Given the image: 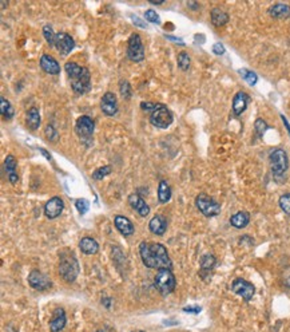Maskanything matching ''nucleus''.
Listing matches in <instances>:
<instances>
[{
  "label": "nucleus",
  "mask_w": 290,
  "mask_h": 332,
  "mask_svg": "<svg viewBox=\"0 0 290 332\" xmlns=\"http://www.w3.org/2000/svg\"><path fill=\"white\" fill-rule=\"evenodd\" d=\"M232 291L236 295L241 296L245 302H250L256 294V287L248 280L244 279H236L232 284Z\"/></svg>",
  "instance_id": "obj_10"
},
{
  "label": "nucleus",
  "mask_w": 290,
  "mask_h": 332,
  "mask_svg": "<svg viewBox=\"0 0 290 332\" xmlns=\"http://www.w3.org/2000/svg\"><path fill=\"white\" fill-rule=\"evenodd\" d=\"M210 16H212V23L216 27H222V25H225L229 21L228 12H225L224 9L218 8V7L212 9Z\"/></svg>",
  "instance_id": "obj_26"
},
{
  "label": "nucleus",
  "mask_w": 290,
  "mask_h": 332,
  "mask_svg": "<svg viewBox=\"0 0 290 332\" xmlns=\"http://www.w3.org/2000/svg\"><path fill=\"white\" fill-rule=\"evenodd\" d=\"M270 169L276 180H280V177L285 176V173L289 169V157L281 147H276L269 154Z\"/></svg>",
  "instance_id": "obj_3"
},
{
  "label": "nucleus",
  "mask_w": 290,
  "mask_h": 332,
  "mask_svg": "<svg viewBox=\"0 0 290 332\" xmlns=\"http://www.w3.org/2000/svg\"><path fill=\"white\" fill-rule=\"evenodd\" d=\"M66 314H64V310L62 308H58L55 310L54 316L50 322V331L51 332H60L63 328L66 327Z\"/></svg>",
  "instance_id": "obj_20"
},
{
  "label": "nucleus",
  "mask_w": 290,
  "mask_h": 332,
  "mask_svg": "<svg viewBox=\"0 0 290 332\" xmlns=\"http://www.w3.org/2000/svg\"><path fill=\"white\" fill-rule=\"evenodd\" d=\"M129 204L131 205L135 212H138V215L142 216V217H146V216L150 213V208L149 205L146 204V201L143 198L139 196V194H130L129 196Z\"/></svg>",
  "instance_id": "obj_18"
},
{
  "label": "nucleus",
  "mask_w": 290,
  "mask_h": 332,
  "mask_svg": "<svg viewBox=\"0 0 290 332\" xmlns=\"http://www.w3.org/2000/svg\"><path fill=\"white\" fill-rule=\"evenodd\" d=\"M195 205L198 210L206 217H216L221 213V205L216 200H213L210 196L201 193L195 198Z\"/></svg>",
  "instance_id": "obj_7"
},
{
  "label": "nucleus",
  "mask_w": 290,
  "mask_h": 332,
  "mask_svg": "<svg viewBox=\"0 0 290 332\" xmlns=\"http://www.w3.org/2000/svg\"><path fill=\"white\" fill-rule=\"evenodd\" d=\"M250 223V215H249L248 212H244V210H241V212H237L236 215H233L230 217V225L237 229H244L246 228Z\"/></svg>",
  "instance_id": "obj_24"
},
{
  "label": "nucleus",
  "mask_w": 290,
  "mask_h": 332,
  "mask_svg": "<svg viewBox=\"0 0 290 332\" xmlns=\"http://www.w3.org/2000/svg\"><path fill=\"white\" fill-rule=\"evenodd\" d=\"M110 173H111V166L106 165V166L96 169L95 172L92 173V178H94V180H103L104 177L108 176Z\"/></svg>",
  "instance_id": "obj_37"
},
{
  "label": "nucleus",
  "mask_w": 290,
  "mask_h": 332,
  "mask_svg": "<svg viewBox=\"0 0 290 332\" xmlns=\"http://www.w3.org/2000/svg\"><path fill=\"white\" fill-rule=\"evenodd\" d=\"M0 113H1L3 118H5V119H11L13 117V113H15L12 105L4 97H0Z\"/></svg>",
  "instance_id": "obj_29"
},
{
  "label": "nucleus",
  "mask_w": 290,
  "mask_h": 332,
  "mask_svg": "<svg viewBox=\"0 0 290 332\" xmlns=\"http://www.w3.org/2000/svg\"><path fill=\"white\" fill-rule=\"evenodd\" d=\"M96 332H104V331H103V330H98V331H96Z\"/></svg>",
  "instance_id": "obj_48"
},
{
  "label": "nucleus",
  "mask_w": 290,
  "mask_h": 332,
  "mask_svg": "<svg viewBox=\"0 0 290 332\" xmlns=\"http://www.w3.org/2000/svg\"><path fill=\"white\" fill-rule=\"evenodd\" d=\"M131 19H133V21H134V24H137V25H139V27H141V28H146V27H147V25L145 24V23H143V21L141 20V19H139V17L138 16H135V15H131Z\"/></svg>",
  "instance_id": "obj_43"
},
{
  "label": "nucleus",
  "mask_w": 290,
  "mask_h": 332,
  "mask_svg": "<svg viewBox=\"0 0 290 332\" xmlns=\"http://www.w3.org/2000/svg\"><path fill=\"white\" fill-rule=\"evenodd\" d=\"M43 35L46 38L47 43L50 44V47H55V42H56V34L54 32V29L50 24H46L43 27Z\"/></svg>",
  "instance_id": "obj_32"
},
{
  "label": "nucleus",
  "mask_w": 290,
  "mask_h": 332,
  "mask_svg": "<svg viewBox=\"0 0 290 332\" xmlns=\"http://www.w3.org/2000/svg\"><path fill=\"white\" fill-rule=\"evenodd\" d=\"M4 168L5 172H7V176H8V180L11 184H16L17 180H19V176H17L16 172V160L13 156H7L4 161Z\"/></svg>",
  "instance_id": "obj_23"
},
{
  "label": "nucleus",
  "mask_w": 290,
  "mask_h": 332,
  "mask_svg": "<svg viewBox=\"0 0 290 332\" xmlns=\"http://www.w3.org/2000/svg\"><path fill=\"white\" fill-rule=\"evenodd\" d=\"M238 72H240L241 75H242V78H244V79L246 80L249 84H250V86H254V84L258 82L257 74L252 71V70H248V68H240Z\"/></svg>",
  "instance_id": "obj_30"
},
{
  "label": "nucleus",
  "mask_w": 290,
  "mask_h": 332,
  "mask_svg": "<svg viewBox=\"0 0 290 332\" xmlns=\"http://www.w3.org/2000/svg\"><path fill=\"white\" fill-rule=\"evenodd\" d=\"M100 109L108 117L115 115L118 113V102H116L115 94L110 93V91L104 94L102 97V101H100Z\"/></svg>",
  "instance_id": "obj_14"
},
{
  "label": "nucleus",
  "mask_w": 290,
  "mask_h": 332,
  "mask_svg": "<svg viewBox=\"0 0 290 332\" xmlns=\"http://www.w3.org/2000/svg\"><path fill=\"white\" fill-rule=\"evenodd\" d=\"M149 1H150V3H151V4L159 5V4H162V3H163L165 0H149Z\"/></svg>",
  "instance_id": "obj_46"
},
{
  "label": "nucleus",
  "mask_w": 290,
  "mask_h": 332,
  "mask_svg": "<svg viewBox=\"0 0 290 332\" xmlns=\"http://www.w3.org/2000/svg\"><path fill=\"white\" fill-rule=\"evenodd\" d=\"M119 91L120 95L126 99H130L131 98V86L126 79H122L119 82Z\"/></svg>",
  "instance_id": "obj_35"
},
{
  "label": "nucleus",
  "mask_w": 290,
  "mask_h": 332,
  "mask_svg": "<svg viewBox=\"0 0 290 332\" xmlns=\"http://www.w3.org/2000/svg\"><path fill=\"white\" fill-rule=\"evenodd\" d=\"M79 249L84 255H95L98 252V249H99V245L92 237H83L79 241Z\"/></svg>",
  "instance_id": "obj_25"
},
{
  "label": "nucleus",
  "mask_w": 290,
  "mask_h": 332,
  "mask_svg": "<svg viewBox=\"0 0 290 332\" xmlns=\"http://www.w3.org/2000/svg\"><path fill=\"white\" fill-rule=\"evenodd\" d=\"M278 204H280V208L282 209V212L290 216V193L282 194L280 200H278Z\"/></svg>",
  "instance_id": "obj_33"
},
{
  "label": "nucleus",
  "mask_w": 290,
  "mask_h": 332,
  "mask_svg": "<svg viewBox=\"0 0 290 332\" xmlns=\"http://www.w3.org/2000/svg\"><path fill=\"white\" fill-rule=\"evenodd\" d=\"M166 38L169 39V40H173L175 43H179V46H185V42H183L181 38H177V36H171V35H166Z\"/></svg>",
  "instance_id": "obj_44"
},
{
  "label": "nucleus",
  "mask_w": 290,
  "mask_h": 332,
  "mask_svg": "<svg viewBox=\"0 0 290 332\" xmlns=\"http://www.w3.org/2000/svg\"><path fill=\"white\" fill-rule=\"evenodd\" d=\"M75 46L74 39L71 38L70 35L66 34V32H59L56 34V42H55V47L56 50L60 52V55H68L72 51Z\"/></svg>",
  "instance_id": "obj_13"
},
{
  "label": "nucleus",
  "mask_w": 290,
  "mask_h": 332,
  "mask_svg": "<svg viewBox=\"0 0 290 332\" xmlns=\"http://www.w3.org/2000/svg\"><path fill=\"white\" fill-rule=\"evenodd\" d=\"M216 256H213L210 253H207L201 259V276L203 279H207V276L212 274L213 269L216 267Z\"/></svg>",
  "instance_id": "obj_21"
},
{
  "label": "nucleus",
  "mask_w": 290,
  "mask_h": 332,
  "mask_svg": "<svg viewBox=\"0 0 290 332\" xmlns=\"http://www.w3.org/2000/svg\"><path fill=\"white\" fill-rule=\"evenodd\" d=\"M225 47L222 43H216L214 46H213V52L216 55H224L225 54Z\"/></svg>",
  "instance_id": "obj_40"
},
{
  "label": "nucleus",
  "mask_w": 290,
  "mask_h": 332,
  "mask_svg": "<svg viewBox=\"0 0 290 332\" xmlns=\"http://www.w3.org/2000/svg\"><path fill=\"white\" fill-rule=\"evenodd\" d=\"M250 97L245 91H238L233 98V113L237 117H240L241 114L244 113L249 105Z\"/></svg>",
  "instance_id": "obj_17"
},
{
  "label": "nucleus",
  "mask_w": 290,
  "mask_h": 332,
  "mask_svg": "<svg viewBox=\"0 0 290 332\" xmlns=\"http://www.w3.org/2000/svg\"><path fill=\"white\" fill-rule=\"evenodd\" d=\"M46 137L48 141H51V142H56V141H58L59 138L58 131L55 130L52 125H47L46 126Z\"/></svg>",
  "instance_id": "obj_39"
},
{
  "label": "nucleus",
  "mask_w": 290,
  "mask_h": 332,
  "mask_svg": "<svg viewBox=\"0 0 290 332\" xmlns=\"http://www.w3.org/2000/svg\"><path fill=\"white\" fill-rule=\"evenodd\" d=\"M94 129H95V123L91 118L87 115H82L78 118L76 125H75V130L76 134L80 137L83 141H91V137L94 134Z\"/></svg>",
  "instance_id": "obj_9"
},
{
  "label": "nucleus",
  "mask_w": 290,
  "mask_h": 332,
  "mask_svg": "<svg viewBox=\"0 0 290 332\" xmlns=\"http://www.w3.org/2000/svg\"><path fill=\"white\" fill-rule=\"evenodd\" d=\"M171 198V189L169 184L166 181L162 180L159 182V186H158V200L162 204H166V202L170 201Z\"/></svg>",
  "instance_id": "obj_28"
},
{
  "label": "nucleus",
  "mask_w": 290,
  "mask_h": 332,
  "mask_svg": "<svg viewBox=\"0 0 290 332\" xmlns=\"http://www.w3.org/2000/svg\"><path fill=\"white\" fill-rule=\"evenodd\" d=\"M114 224H115V228L118 229V232L122 236H124V237H129V236L134 235V232H135L134 224L127 217H124V216H115Z\"/></svg>",
  "instance_id": "obj_15"
},
{
  "label": "nucleus",
  "mask_w": 290,
  "mask_h": 332,
  "mask_svg": "<svg viewBox=\"0 0 290 332\" xmlns=\"http://www.w3.org/2000/svg\"><path fill=\"white\" fill-rule=\"evenodd\" d=\"M183 311L187 312V314H199V312H201V307H198V306H195V307H185Z\"/></svg>",
  "instance_id": "obj_42"
},
{
  "label": "nucleus",
  "mask_w": 290,
  "mask_h": 332,
  "mask_svg": "<svg viewBox=\"0 0 290 332\" xmlns=\"http://www.w3.org/2000/svg\"><path fill=\"white\" fill-rule=\"evenodd\" d=\"M63 209H64V202H63L62 198L52 197L44 205V215H46L47 219H56L62 215Z\"/></svg>",
  "instance_id": "obj_12"
},
{
  "label": "nucleus",
  "mask_w": 290,
  "mask_h": 332,
  "mask_svg": "<svg viewBox=\"0 0 290 332\" xmlns=\"http://www.w3.org/2000/svg\"><path fill=\"white\" fill-rule=\"evenodd\" d=\"M268 12L274 19H288L290 17V5L277 3V4L272 5Z\"/></svg>",
  "instance_id": "obj_22"
},
{
  "label": "nucleus",
  "mask_w": 290,
  "mask_h": 332,
  "mask_svg": "<svg viewBox=\"0 0 290 332\" xmlns=\"http://www.w3.org/2000/svg\"><path fill=\"white\" fill-rule=\"evenodd\" d=\"M281 118H282V121H284V125H285L286 129H288V131H289V134H290V125L288 123V121H286V118L284 117V115H281Z\"/></svg>",
  "instance_id": "obj_45"
},
{
  "label": "nucleus",
  "mask_w": 290,
  "mask_h": 332,
  "mask_svg": "<svg viewBox=\"0 0 290 332\" xmlns=\"http://www.w3.org/2000/svg\"><path fill=\"white\" fill-rule=\"evenodd\" d=\"M66 72L71 82V88L75 94L83 95L90 91L91 88V75L86 67L79 66L75 62H67L66 66Z\"/></svg>",
  "instance_id": "obj_2"
},
{
  "label": "nucleus",
  "mask_w": 290,
  "mask_h": 332,
  "mask_svg": "<svg viewBox=\"0 0 290 332\" xmlns=\"http://www.w3.org/2000/svg\"><path fill=\"white\" fill-rule=\"evenodd\" d=\"M141 332H145V331H141Z\"/></svg>",
  "instance_id": "obj_49"
},
{
  "label": "nucleus",
  "mask_w": 290,
  "mask_h": 332,
  "mask_svg": "<svg viewBox=\"0 0 290 332\" xmlns=\"http://www.w3.org/2000/svg\"><path fill=\"white\" fill-rule=\"evenodd\" d=\"M141 107L145 110V111H150V113H151L154 107H155V103H151V102H142Z\"/></svg>",
  "instance_id": "obj_41"
},
{
  "label": "nucleus",
  "mask_w": 290,
  "mask_h": 332,
  "mask_svg": "<svg viewBox=\"0 0 290 332\" xmlns=\"http://www.w3.org/2000/svg\"><path fill=\"white\" fill-rule=\"evenodd\" d=\"M268 129H269V126H268V123H266L262 118H258L257 121L254 122V130H256V133H257L260 138L264 137V134H265Z\"/></svg>",
  "instance_id": "obj_34"
},
{
  "label": "nucleus",
  "mask_w": 290,
  "mask_h": 332,
  "mask_svg": "<svg viewBox=\"0 0 290 332\" xmlns=\"http://www.w3.org/2000/svg\"><path fill=\"white\" fill-rule=\"evenodd\" d=\"M177 60H178L179 68H181V70H183V71H186V70H189V68H190V63H191L190 55L187 54V52H185V51L179 52Z\"/></svg>",
  "instance_id": "obj_31"
},
{
  "label": "nucleus",
  "mask_w": 290,
  "mask_h": 332,
  "mask_svg": "<svg viewBox=\"0 0 290 332\" xmlns=\"http://www.w3.org/2000/svg\"><path fill=\"white\" fill-rule=\"evenodd\" d=\"M110 302H111L110 299H103V300H102V304H104L106 307L110 308Z\"/></svg>",
  "instance_id": "obj_47"
},
{
  "label": "nucleus",
  "mask_w": 290,
  "mask_h": 332,
  "mask_svg": "<svg viewBox=\"0 0 290 332\" xmlns=\"http://www.w3.org/2000/svg\"><path fill=\"white\" fill-rule=\"evenodd\" d=\"M79 264L74 255H63L59 264V275L62 276L66 282H74L78 278Z\"/></svg>",
  "instance_id": "obj_6"
},
{
  "label": "nucleus",
  "mask_w": 290,
  "mask_h": 332,
  "mask_svg": "<svg viewBox=\"0 0 290 332\" xmlns=\"http://www.w3.org/2000/svg\"><path fill=\"white\" fill-rule=\"evenodd\" d=\"M28 283L33 290L37 291H46L52 286L50 282V279L47 278L44 274H41V272L36 271V269L31 271V274L28 275Z\"/></svg>",
  "instance_id": "obj_11"
},
{
  "label": "nucleus",
  "mask_w": 290,
  "mask_h": 332,
  "mask_svg": "<svg viewBox=\"0 0 290 332\" xmlns=\"http://www.w3.org/2000/svg\"><path fill=\"white\" fill-rule=\"evenodd\" d=\"M173 121H174V117L170 109L162 103H155V107L150 113V123L158 129H167L173 123Z\"/></svg>",
  "instance_id": "obj_5"
},
{
  "label": "nucleus",
  "mask_w": 290,
  "mask_h": 332,
  "mask_svg": "<svg viewBox=\"0 0 290 332\" xmlns=\"http://www.w3.org/2000/svg\"><path fill=\"white\" fill-rule=\"evenodd\" d=\"M149 229L151 233L158 236H162L167 229V220L165 219V216L162 215H155L153 219L150 220L149 223Z\"/></svg>",
  "instance_id": "obj_19"
},
{
  "label": "nucleus",
  "mask_w": 290,
  "mask_h": 332,
  "mask_svg": "<svg viewBox=\"0 0 290 332\" xmlns=\"http://www.w3.org/2000/svg\"><path fill=\"white\" fill-rule=\"evenodd\" d=\"M27 125L31 130H36L40 125V113L36 107H31L27 113Z\"/></svg>",
  "instance_id": "obj_27"
},
{
  "label": "nucleus",
  "mask_w": 290,
  "mask_h": 332,
  "mask_svg": "<svg viewBox=\"0 0 290 332\" xmlns=\"http://www.w3.org/2000/svg\"><path fill=\"white\" fill-rule=\"evenodd\" d=\"M127 58L133 62H142L145 59V47L142 43L141 36L133 34L127 42Z\"/></svg>",
  "instance_id": "obj_8"
},
{
  "label": "nucleus",
  "mask_w": 290,
  "mask_h": 332,
  "mask_svg": "<svg viewBox=\"0 0 290 332\" xmlns=\"http://www.w3.org/2000/svg\"><path fill=\"white\" fill-rule=\"evenodd\" d=\"M40 67L43 71H46L47 74H51V75H58L60 72V66H59L58 60L48 54L41 55Z\"/></svg>",
  "instance_id": "obj_16"
},
{
  "label": "nucleus",
  "mask_w": 290,
  "mask_h": 332,
  "mask_svg": "<svg viewBox=\"0 0 290 332\" xmlns=\"http://www.w3.org/2000/svg\"><path fill=\"white\" fill-rule=\"evenodd\" d=\"M154 284H155V288L159 291V294L167 296L174 292L177 280L171 269H159L154 278Z\"/></svg>",
  "instance_id": "obj_4"
},
{
  "label": "nucleus",
  "mask_w": 290,
  "mask_h": 332,
  "mask_svg": "<svg viewBox=\"0 0 290 332\" xmlns=\"http://www.w3.org/2000/svg\"><path fill=\"white\" fill-rule=\"evenodd\" d=\"M146 20H149L150 23H154V24H159L161 23V19H159V15H158L154 9H147L145 12Z\"/></svg>",
  "instance_id": "obj_38"
},
{
  "label": "nucleus",
  "mask_w": 290,
  "mask_h": 332,
  "mask_svg": "<svg viewBox=\"0 0 290 332\" xmlns=\"http://www.w3.org/2000/svg\"><path fill=\"white\" fill-rule=\"evenodd\" d=\"M75 206H76V209H78L79 215H86L87 210L90 209V202H88L86 198H78V200L75 201Z\"/></svg>",
  "instance_id": "obj_36"
},
{
  "label": "nucleus",
  "mask_w": 290,
  "mask_h": 332,
  "mask_svg": "<svg viewBox=\"0 0 290 332\" xmlns=\"http://www.w3.org/2000/svg\"><path fill=\"white\" fill-rule=\"evenodd\" d=\"M139 255L143 264L151 269H173L169 253L159 243H141Z\"/></svg>",
  "instance_id": "obj_1"
}]
</instances>
